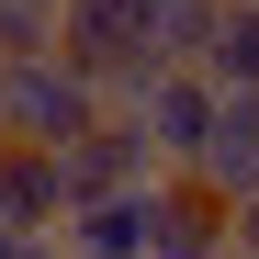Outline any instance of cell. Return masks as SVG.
Returning a JSON list of instances; mask_svg holds the SVG:
<instances>
[{"label":"cell","mask_w":259,"mask_h":259,"mask_svg":"<svg viewBox=\"0 0 259 259\" xmlns=\"http://www.w3.org/2000/svg\"><path fill=\"white\" fill-rule=\"evenodd\" d=\"M147 12H158V0H57V57L124 102L147 68H169V57H158V34H147Z\"/></svg>","instance_id":"6da1fadb"},{"label":"cell","mask_w":259,"mask_h":259,"mask_svg":"<svg viewBox=\"0 0 259 259\" xmlns=\"http://www.w3.org/2000/svg\"><path fill=\"white\" fill-rule=\"evenodd\" d=\"M113 113L147 136V158H158V169H192L203 124H214V79H203V68H147V79H136Z\"/></svg>","instance_id":"7a4b0ae2"},{"label":"cell","mask_w":259,"mask_h":259,"mask_svg":"<svg viewBox=\"0 0 259 259\" xmlns=\"http://www.w3.org/2000/svg\"><path fill=\"white\" fill-rule=\"evenodd\" d=\"M46 158H57V203H68V214L136 192V181H158V158H147V136H136L124 113H102L91 136H68V147H46Z\"/></svg>","instance_id":"3957f363"},{"label":"cell","mask_w":259,"mask_h":259,"mask_svg":"<svg viewBox=\"0 0 259 259\" xmlns=\"http://www.w3.org/2000/svg\"><path fill=\"white\" fill-rule=\"evenodd\" d=\"M147 259H226V203H214L192 169H158V192H147Z\"/></svg>","instance_id":"277c9868"},{"label":"cell","mask_w":259,"mask_h":259,"mask_svg":"<svg viewBox=\"0 0 259 259\" xmlns=\"http://www.w3.org/2000/svg\"><path fill=\"white\" fill-rule=\"evenodd\" d=\"M192 181L214 203H248L259 192V91H214V124H203V147H192Z\"/></svg>","instance_id":"5b68a950"},{"label":"cell","mask_w":259,"mask_h":259,"mask_svg":"<svg viewBox=\"0 0 259 259\" xmlns=\"http://www.w3.org/2000/svg\"><path fill=\"white\" fill-rule=\"evenodd\" d=\"M0 226H12V237H57V226H68L46 147H12V136H0Z\"/></svg>","instance_id":"8992f818"},{"label":"cell","mask_w":259,"mask_h":259,"mask_svg":"<svg viewBox=\"0 0 259 259\" xmlns=\"http://www.w3.org/2000/svg\"><path fill=\"white\" fill-rule=\"evenodd\" d=\"M147 192H158V181L113 192V203H79L68 226H57V248H68V259H147Z\"/></svg>","instance_id":"52a82bcc"},{"label":"cell","mask_w":259,"mask_h":259,"mask_svg":"<svg viewBox=\"0 0 259 259\" xmlns=\"http://www.w3.org/2000/svg\"><path fill=\"white\" fill-rule=\"evenodd\" d=\"M192 68L214 79V91H259V0H214V12H203Z\"/></svg>","instance_id":"ba28073f"},{"label":"cell","mask_w":259,"mask_h":259,"mask_svg":"<svg viewBox=\"0 0 259 259\" xmlns=\"http://www.w3.org/2000/svg\"><path fill=\"white\" fill-rule=\"evenodd\" d=\"M57 46V0H0V57H46Z\"/></svg>","instance_id":"9c48e42d"},{"label":"cell","mask_w":259,"mask_h":259,"mask_svg":"<svg viewBox=\"0 0 259 259\" xmlns=\"http://www.w3.org/2000/svg\"><path fill=\"white\" fill-rule=\"evenodd\" d=\"M226 259H259V192L226 203Z\"/></svg>","instance_id":"30bf717a"},{"label":"cell","mask_w":259,"mask_h":259,"mask_svg":"<svg viewBox=\"0 0 259 259\" xmlns=\"http://www.w3.org/2000/svg\"><path fill=\"white\" fill-rule=\"evenodd\" d=\"M203 12H214V0H203Z\"/></svg>","instance_id":"8fae6325"}]
</instances>
